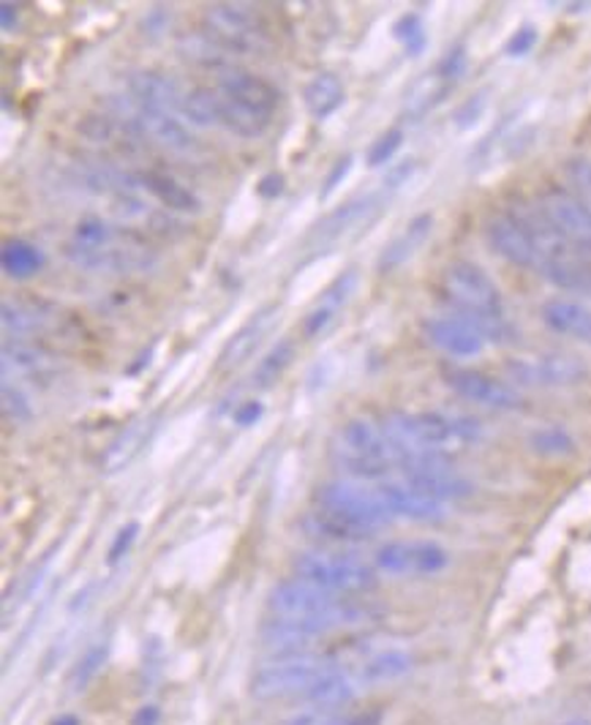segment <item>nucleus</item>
I'll return each instance as SVG.
<instances>
[{"label":"nucleus","mask_w":591,"mask_h":725,"mask_svg":"<svg viewBox=\"0 0 591 725\" xmlns=\"http://www.w3.org/2000/svg\"><path fill=\"white\" fill-rule=\"evenodd\" d=\"M267 609L273 611V616H287V620L300 622L314 636H327V633L338 630V627L360 625V622H365L374 614L360 600L332 595L298 576L287 578V582L276 584L271 589Z\"/></svg>","instance_id":"obj_1"},{"label":"nucleus","mask_w":591,"mask_h":725,"mask_svg":"<svg viewBox=\"0 0 591 725\" xmlns=\"http://www.w3.org/2000/svg\"><path fill=\"white\" fill-rule=\"evenodd\" d=\"M442 292L455 309V316L471 322L486 341H510L513 325L507 320L502 289L475 262H450L442 273Z\"/></svg>","instance_id":"obj_2"},{"label":"nucleus","mask_w":591,"mask_h":725,"mask_svg":"<svg viewBox=\"0 0 591 725\" xmlns=\"http://www.w3.org/2000/svg\"><path fill=\"white\" fill-rule=\"evenodd\" d=\"M392 448V461L399 453L412 450H433L448 453L455 448H469L480 442V421L453 412H387L381 421Z\"/></svg>","instance_id":"obj_3"},{"label":"nucleus","mask_w":591,"mask_h":725,"mask_svg":"<svg viewBox=\"0 0 591 725\" xmlns=\"http://www.w3.org/2000/svg\"><path fill=\"white\" fill-rule=\"evenodd\" d=\"M332 464L354 480H381L395 466L390 439L381 423L352 417L336 432L330 442Z\"/></svg>","instance_id":"obj_4"},{"label":"nucleus","mask_w":591,"mask_h":725,"mask_svg":"<svg viewBox=\"0 0 591 725\" xmlns=\"http://www.w3.org/2000/svg\"><path fill=\"white\" fill-rule=\"evenodd\" d=\"M338 665L319 654H294V658H278L262 665L251 676V696L260 701H276V698H303L314 690L322 679L336 674Z\"/></svg>","instance_id":"obj_5"},{"label":"nucleus","mask_w":591,"mask_h":725,"mask_svg":"<svg viewBox=\"0 0 591 725\" xmlns=\"http://www.w3.org/2000/svg\"><path fill=\"white\" fill-rule=\"evenodd\" d=\"M66 257L72 265L90 273H139L155 265V251L142 235L126 227H112L104 243L79 246L68 240Z\"/></svg>","instance_id":"obj_6"},{"label":"nucleus","mask_w":591,"mask_h":725,"mask_svg":"<svg viewBox=\"0 0 591 725\" xmlns=\"http://www.w3.org/2000/svg\"><path fill=\"white\" fill-rule=\"evenodd\" d=\"M294 576L316 584L332 595L354 598V595L374 592L379 576L368 562L349 554H327V551H305L292 562Z\"/></svg>","instance_id":"obj_7"},{"label":"nucleus","mask_w":591,"mask_h":725,"mask_svg":"<svg viewBox=\"0 0 591 725\" xmlns=\"http://www.w3.org/2000/svg\"><path fill=\"white\" fill-rule=\"evenodd\" d=\"M314 508L341 515V518L368 529L370 535H376L381 526H387L392 521V513L387 510L379 488L370 491V488H363L357 486V483L347 480H332L316 488Z\"/></svg>","instance_id":"obj_8"},{"label":"nucleus","mask_w":591,"mask_h":725,"mask_svg":"<svg viewBox=\"0 0 591 725\" xmlns=\"http://www.w3.org/2000/svg\"><path fill=\"white\" fill-rule=\"evenodd\" d=\"M205 34L227 52H256L267 45V25L249 3H211L205 7Z\"/></svg>","instance_id":"obj_9"},{"label":"nucleus","mask_w":591,"mask_h":725,"mask_svg":"<svg viewBox=\"0 0 591 725\" xmlns=\"http://www.w3.org/2000/svg\"><path fill=\"white\" fill-rule=\"evenodd\" d=\"M395 466L404 472V480L417 486L420 491L431 493L439 502L448 499L469 497L475 488L461 472L453 470L448 453H433V450H412V453L395 455Z\"/></svg>","instance_id":"obj_10"},{"label":"nucleus","mask_w":591,"mask_h":725,"mask_svg":"<svg viewBox=\"0 0 591 725\" xmlns=\"http://www.w3.org/2000/svg\"><path fill=\"white\" fill-rule=\"evenodd\" d=\"M507 374L524 388H573L589 377V366L575 354L545 352L507 360Z\"/></svg>","instance_id":"obj_11"},{"label":"nucleus","mask_w":591,"mask_h":725,"mask_svg":"<svg viewBox=\"0 0 591 725\" xmlns=\"http://www.w3.org/2000/svg\"><path fill=\"white\" fill-rule=\"evenodd\" d=\"M376 571L390 576L428 578L448 571L450 551L433 540H392L376 551Z\"/></svg>","instance_id":"obj_12"},{"label":"nucleus","mask_w":591,"mask_h":725,"mask_svg":"<svg viewBox=\"0 0 591 725\" xmlns=\"http://www.w3.org/2000/svg\"><path fill=\"white\" fill-rule=\"evenodd\" d=\"M537 205L573 249L591 254V211L573 191L562 186H545L537 197Z\"/></svg>","instance_id":"obj_13"},{"label":"nucleus","mask_w":591,"mask_h":725,"mask_svg":"<svg viewBox=\"0 0 591 725\" xmlns=\"http://www.w3.org/2000/svg\"><path fill=\"white\" fill-rule=\"evenodd\" d=\"M381 208H385V191L343 202L341 208L327 213L319 224H314V229H311L309 235V243H314L316 249H332V246L338 243H347V240L357 238V235L379 216Z\"/></svg>","instance_id":"obj_14"},{"label":"nucleus","mask_w":591,"mask_h":725,"mask_svg":"<svg viewBox=\"0 0 591 725\" xmlns=\"http://www.w3.org/2000/svg\"><path fill=\"white\" fill-rule=\"evenodd\" d=\"M444 385H448L453 393H458L461 399L475 401V404L491 407V410H504L513 412L524 407V399H520L518 390L513 388L504 379L491 377L486 372H475V368H444L442 372Z\"/></svg>","instance_id":"obj_15"},{"label":"nucleus","mask_w":591,"mask_h":725,"mask_svg":"<svg viewBox=\"0 0 591 725\" xmlns=\"http://www.w3.org/2000/svg\"><path fill=\"white\" fill-rule=\"evenodd\" d=\"M63 372V363L55 352L36 341H7L3 343V374L7 379H23V383L47 385L55 383Z\"/></svg>","instance_id":"obj_16"},{"label":"nucleus","mask_w":591,"mask_h":725,"mask_svg":"<svg viewBox=\"0 0 591 725\" xmlns=\"http://www.w3.org/2000/svg\"><path fill=\"white\" fill-rule=\"evenodd\" d=\"M121 121L128 123L139 137H148L150 142L161 145L166 150H175V153H188L193 150V137L188 134V128L177 121L169 112L148 110V107H139L131 99V107L121 110Z\"/></svg>","instance_id":"obj_17"},{"label":"nucleus","mask_w":591,"mask_h":725,"mask_svg":"<svg viewBox=\"0 0 591 725\" xmlns=\"http://www.w3.org/2000/svg\"><path fill=\"white\" fill-rule=\"evenodd\" d=\"M488 243L496 249V254H502L504 260L513 262L518 267H535L540 265V254H537V246L531 240L529 229L513 216V213H496V216L488 218L486 224Z\"/></svg>","instance_id":"obj_18"},{"label":"nucleus","mask_w":591,"mask_h":725,"mask_svg":"<svg viewBox=\"0 0 591 725\" xmlns=\"http://www.w3.org/2000/svg\"><path fill=\"white\" fill-rule=\"evenodd\" d=\"M423 333L433 347L453 358H475L486 349V336L461 316H431L423 322Z\"/></svg>","instance_id":"obj_19"},{"label":"nucleus","mask_w":591,"mask_h":725,"mask_svg":"<svg viewBox=\"0 0 591 725\" xmlns=\"http://www.w3.org/2000/svg\"><path fill=\"white\" fill-rule=\"evenodd\" d=\"M218 90L227 99L238 101L246 110L256 112L262 117H273L278 107V90L267 83L265 77H256L251 72H240V68H227L218 77Z\"/></svg>","instance_id":"obj_20"},{"label":"nucleus","mask_w":591,"mask_h":725,"mask_svg":"<svg viewBox=\"0 0 591 725\" xmlns=\"http://www.w3.org/2000/svg\"><path fill=\"white\" fill-rule=\"evenodd\" d=\"M379 493L385 499L387 510L392 513V518L428 524V521H439L444 515V504L439 499H433L431 493L420 491V488L406 480L385 483V486H379Z\"/></svg>","instance_id":"obj_21"},{"label":"nucleus","mask_w":591,"mask_h":725,"mask_svg":"<svg viewBox=\"0 0 591 725\" xmlns=\"http://www.w3.org/2000/svg\"><path fill=\"white\" fill-rule=\"evenodd\" d=\"M276 316H278V305H265V309L256 311V314L251 316V320L246 322L227 343H224L222 354H218L216 360L218 372H229V368H238L240 363H246V360L254 354V349L262 343V338L271 333Z\"/></svg>","instance_id":"obj_22"},{"label":"nucleus","mask_w":591,"mask_h":725,"mask_svg":"<svg viewBox=\"0 0 591 725\" xmlns=\"http://www.w3.org/2000/svg\"><path fill=\"white\" fill-rule=\"evenodd\" d=\"M128 93H131V99L137 101L139 107L169 112V115L175 110H180L183 99H186V93H180V88H177L169 77H164V74L159 72H150V68L128 74Z\"/></svg>","instance_id":"obj_23"},{"label":"nucleus","mask_w":591,"mask_h":725,"mask_svg":"<svg viewBox=\"0 0 591 725\" xmlns=\"http://www.w3.org/2000/svg\"><path fill=\"white\" fill-rule=\"evenodd\" d=\"M61 311L52 303L39 298H25V300H7L3 309H0V320L9 333H17V336H34V333L50 330L58 322Z\"/></svg>","instance_id":"obj_24"},{"label":"nucleus","mask_w":591,"mask_h":725,"mask_svg":"<svg viewBox=\"0 0 591 725\" xmlns=\"http://www.w3.org/2000/svg\"><path fill=\"white\" fill-rule=\"evenodd\" d=\"M540 316L553 333L591 343V309L569 298H548L540 305Z\"/></svg>","instance_id":"obj_25"},{"label":"nucleus","mask_w":591,"mask_h":725,"mask_svg":"<svg viewBox=\"0 0 591 725\" xmlns=\"http://www.w3.org/2000/svg\"><path fill=\"white\" fill-rule=\"evenodd\" d=\"M134 180H137L139 189H144L150 197H155V200H159L166 211H175V213H200L202 211L200 197L193 195L191 189H186L180 180L164 175V172H155V170L137 172Z\"/></svg>","instance_id":"obj_26"},{"label":"nucleus","mask_w":591,"mask_h":725,"mask_svg":"<svg viewBox=\"0 0 591 725\" xmlns=\"http://www.w3.org/2000/svg\"><path fill=\"white\" fill-rule=\"evenodd\" d=\"M153 428H155V415H144L128 423V426L121 432V437H117L115 442L106 448V453L101 455V470H104L106 475H115V472L126 470V466L137 459L139 450L144 448V442L150 439Z\"/></svg>","instance_id":"obj_27"},{"label":"nucleus","mask_w":591,"mask_h":725,"mask_svg":"<svg viewBox=\"0 0 591 725\" xmlns=\"http://www.w3.org/2000/svg\"><path fill=\"white\" fill-rule=\"evenodd\" d=\"M412 668H415V658L406 649H385V652L365 660L354 671V679H357V685H385V682L401 679Z\"/></svg>","instance_id":"obj_28"},{"label":"nucleus","mask_w":591,"mask_h":725,"mask_svg":"<svg viewBox=\"0 0 591 725\" xmlns=\"http://www.w3.org/2000/svg\"><path fill=\"white\" fill-rule=\"evenodd\" d=\"M431 227H433L431 213H420V216L412 218V222L406 224L404 233H401L399 238L392 240V243L387 246L385 251H381L379 271L390 273V271H395L399 265H404V262L410 260V257L415 254V251L420 249L423 243H426V238L431 235Z\"/></svg>","instance_id":"obj_29"},{"label":"nucleus","mask_w":591,"mask_h":725,"mask_svg":"<svg viewBox=\"0 0 591 725\" xmlns=\"http://www.w3.org/2000/svg\"><path fill=\"white\" fill-rule=\"evenodd\" d=\"M354 287H357V273L354 271L341 273V276L325 289V295H322L319 303L311 309V314L305 316V336H319V333L332 322L336 311L347 303L349 295L354 292Z\"/></svg>","instance_id":"obj_30"},{"label":"nucleus","mask_w":591,"mask_h":725,"mask_svg":"<svg viewBox=\"0 0 591 725\" xmlns=\"http://www.w3.org/2000/svg\"><path fill=\"white\" fill-rule=\"evenodd\" d=\"M0 265L9 278L25 282L45 267V251L23 238H9L0 251Z\"/></svg>","instance_id":"obj_31"},{"label":"nucleus","mask_w":591,"mask_h":725,"mask_svg":"<svg viewBox=\"0 0 591 725\" xmlns=\"http://www.w3.org/2000/svg\"><path fill=\"white\" fill-rule=\"evenodd\" d=\"M303 99L311 115H314L316 121H325V117H330L332 112L343 104L341 79H338L332 72L316 74V77H311L309 85H305Z\"/></svg>","instance_id":"obj_32"},{"label":"nucleus","mask_w":591,"mask_h":725,"mask_svg":"<svg viewBox=\"0 0 591 725\" xmlns=\"http://www.w3.org/2000/svg\"><path fill=\"white\" fill-rule=\"evenodd\" d=\"M305 526H309L311 535L330 542H365L374 537L368 529H363V526L352 524V521L341 518V515L336 513H327V510L319 508H314V513L305 518Z\"/></svg>","instance_id":"obj_33"},{"label":"nucleus","mask_w":591,"mask_h":725,"mask_svg":"<svg viewBox=\"0 0 591 725\" xmlns=\"http://www.w3.org/2000/svg\"><path fill=\"white\" fill-rule=\"evenodd\" d=\"M180 112L193 123V126H202V128L224 126L222 93H218V88L188 90L186 99H183Z\"/></svg>","instance_id":"obj_34"},{"label":"nucleus","mask_w":591,"mask_h":725,"mask_svg":"<svg viewBox=\"0 0 591 725\" xmlns=\"http://www.w3.org/2000/svg\"><path fill=\"white\" fill-rule=\"evenodd\" d=\"M292 360H294V341L284 338V341H278L276 347L260 360V366L254 368V377L251 379H254L256 388H271V385H276L278 379H281V374L292 366Z\"/></svg>","instance_id":"obj_35"},{"label":"nucleus","mask_w":591,"mask_h":725,"mask_svg":"<svg viewBox=\"0 0 591 725\" xmlns=\"http://www.w3.org/2000/svg\"><path fill=\"white\" fill-rule=\"evenodd\" d=\"M180 52H183V58H188V61L200 63V66H208V68H211V66L218 68L224 61H227V55H229V52L224 50V47L208 34L183 36Z\"/></svg>","instance_id":"obj_36"},{"label":"nucleus","mask_w":591,"mask_h":725,"mask_svg":"<svg viewBox=\"0 0 591 725\" xmlns=\"http://www.w3.org/2000/svg\"><path fill=\"white\" fill-rule=\"evenodd\" d=\"M448 88H450V83H444V79L433 72V77H426L415 90H412L410 99H406V112H410L412 117L423 115V112L431 110L437 101L444 99Z\"/></svg>","instance_id":"obj_37"},{"label":"nucleus","mask_w":591,"mask_h":725,"mask_svg":"<svg viewBox=\"0 0 591 725\" xmlns=\"http://www.w3.org/2000/svg\"><path fill=\"white\" fill-rule=\"evenodd\" d=\"M392 34H395V39H399L401 45H404V50L410 52L412 58L423 55V50H426V45H428L426 25H423L420 14H415V12L404 14V17H401L399 23H395Z\"/></svg>","instance_id":"obj_38"},{"label":"nucleus","mask_w":591,"mask_h":725,"mask_svg":"<svg viewBox=\"0 0 591 725\" xmlns=\"http://www.w3.org/2000/svg\"><path fill=\"white\" fill-rule=\"evenodd\" d=\"M531 448L542 455H564L575 448V442L567 428L542 426L531 434Z\"/></svg>","instance_id":"obj_39"},{"label":"nucleus","mask_w":591,"mask_h":725,"mask_svg":"<svg viewBox=\"0 0 591 725\" xmlns=\"http://www.w3.org/2000/svg\"><path fill=\"white\" fill-rule=\"evenodd\" d=\"M564 172H567V180L569 186H573V195L591 211V159H586V155H569L567 164H564Z\"/></svg>","instance_id":"obj_40"},{"label":"nucleus","mask_w":591,"mask_h":725,"mask_svg":"<svg viewBox=\"0 0 591 725\" xmlns=\"http://www.w3.org/2000/svg\"><path fill=\"white\" fill-rule=\"evenodd\" d=\"M106 652H110V641H99V643H93V647H90L83 658H79L77 668H74V674H72V685L77 687V690H85V687L93 682V676L99 674L101 665H104Z\"/></svg>","instance_id":"obj_41"},{"label":"nucleus","mask_w":591,"mask_h":725,"mask_svg":"<svg viewBox=\"0 0 591 725\" xmlns=\"http://www.w3.org/2000/svg\"><path fill=\"white\" fill-rule=\"evenodd\" d=\"M3 417L9 423H17V426L34 421V407H30L28 396L20 390V385H12L9 379L3 383Z\"/></svg>","instance_id":"obj_42"},{"label":"nucleus","mask_w":591,"mask_h":725,"mask_svg":"<svg viewBox=\"0 0 591 725\" xmlns=\"http://www.w3.org/2000/svg\"><path fill=\"white\" fill-rule=\"evenodd\" d=\"M404 145V132L401 128H387L381 137L374 139V145L368 148V166H381L390 164L392 155L399 153V148Z\"/></svg>","instance_id":"obj_43"},{"label":"nucleus","mask_w":591,"mask_h":725,"mask_svg":"<svg viewBox=\"0 0 591 725\" xmlns=\"http://www.w3.org/2000/svg\"><path fill=\"white\" fill-rule=\"evenodd\" d=\"M137 535H139V524H137V521H128V524H123L121 529H117L115 540H112L110 554H106V562H110V565H117V562H121L123 557L128 554V551H131V546H134V540H137Z\"/></svg>","instance_id":"obj_44"},{"label":"nucleus","mask_w":591,"mask_h":725,"mask_svg":"<svg viewBox=\"0 0 591 725\" xmlns=\"http://www.w3.org/2000/svg\"><path fill=\"white\" fill-rule=\"evenodd\" d=\"M537 39H540V36H537V28H535V25H524V28H518L513 36H510V41H507V55H510V58H524V55H529V52L535 50Z\"/></svg>","instance_id":"obj_45"},{"label":"nucleus","mask_w":591,"mask_h":725,"mask_svg":"<svg viewBox=\"0 0 591 725\" xmlns=\"http://www.w3.org/2000/svg\"><path fill=\"white\" fill-rule=\"evenodd\" d=\"M464 68H466V52H464V47H455V50H450L448 55H444L442 61H439L437 74L444 79V83L453 85L455 79H458L461 74H464Z\"/></svg>","instance_id":"obj_46"},{"label":"nucleus","mask_w":591,"mask_h":725,"mask_svg":"<svg viewBox=\"0 0 591 725\" xmlns=\"http://www.w3.org/2000/svg\"><path fill=\"white\" fill-rule=\"evenodd\" d=\"M352 161H354L352 155H343V159H338L336 164H332V170L327 172V177H325V186H322V191H319V200H327V197L338 189V184H341L343 177L349 175V170H352Z\"/></svg>","instance_id":"obj_47"},{"label":"nucleus","mask_w":591,"mask_h":725,"mask_svg":"<svg viewBox=\"0 0 591 725\" xmlns=\"http://www.w3.org/2000/svg\"><path fill=\"white\" fill-rule=\"evenodd\" d=\"M262 415H265V404L256 399H251V401H243V404L235 410L232 417L240 428H249V426H254V423H260Z\"/></svg>","instance_id":"obj_48"},{"label":"nucleus","mask_w":591,"mask_h":725,"mask_svg":"<svg viewBox=\"0 0 591 725\" xmlns=\"http://www.w3.org/2000/svg\"><path fill=\"white\" fill-rule=\"evenodd\" d=\"M412 172H415V159H404L401 164H395L390 172H387L385 189L392 191V189H399V186H404L412 177Z\"/></svg>","instance_id":"obj_49"},{"label":"nucleus","mask_w":591,"mask_h":725,"mask_svg":"<svg viewBox=\"0 0 591 725\" xmlns=\"http://www.w3.org/2000/svg\"><path fill=\"white\" fill-rule=\"evenodd\" d=\"M284 175L281 172H271V175H265L256 184V195L262 197V200H276V197L284 195Z\"/></svg>","instance_id":"obj_50"},{"label":"nucleus","mask_w":591,"mask_h":725,"mask_svg":"<svg viewBox=\"0 0 591 725\" xmlns=\"http://www.w3.org/2000/svg\"><path fill=\"white\" fill-rule=\"evenodd\" d=\"M482 104H486V99H482V96H480V99L466 101V104L458 110V115H455V123H458L461 128L471 126V123L477 121V115H480V112H482Z\"/></svg>","instance_id":"obj_51"},{"label":"nucleus","mask_w":591,"mask_h":725,"mask_svg":"<svg viewBox=\"0 0 591 725\" xmlns=\"http://www.w3.org/2000/svg\"><path fill=\"white\" fill-rule=\"evenodd\" d=\"M0 28L7 30V34H12L14 28H17V7L14 3H0Z\"/></svg>","instance_id":"obj_52"},{"label":"nucleus","mask_w":591,"mask_h":725,"mask_svg":"<svg viewBox=\"0 0 591 725\" xmlns=\"http://www.w3.org/2000/svg\"><path fill=\"white\" fill-rule=\"evenodd\" d=\"M159 707H153V703H148V707H142L137 712V717H134V725H159Z\"/></svg>","instance_id":"obj_53"},{"label":"nucleus","mask_w":591,"mask_h":725,"mask_svg":"<svg viewBox=\"0 0 591 725\" xmlns=\"http://www.w3.org/2000/svg\"><path fill=\"white\" fill-rule=\"evenodd\" d=\"M381 714L379 712H360L347 717V725H379Z\"/></svg>","instance_id":"obj_54"},{"label":"nucleus","mask_w":591,"mask_h":725,"mask_svg":"<svg viewBox=\"0 0 591 725\" xmlns=\"http://www.w3.org/2000/svg\"><path fill=\"white\" fill-rule=\"evenodd\" d=\"M52 725H83V723H79L77 714H58V717L52 720Z\"/></svg>","instance_id":"obj_55"},{"label":"nucleus","mask_w":591,"mask_h":725,"mask_svg":"<svg viewBox=\"0 0 591 725\" xmlns=\"http://www.w3.org/2000/svg\"><path fill=\"white\" fill-rule=\"evenodd\" d=\"M564 725H591V723H589V720H567Z\"/></svg>","instance_id":"obj_56"}]
</instances>
